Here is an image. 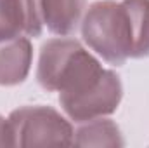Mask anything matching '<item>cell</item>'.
Returning a JSON list of instances; mask_svg holds the SVG:
<instances>
[{"instance_id":"obj_2","label":"cell","mask_w":149,"mask_h":148,"mask_svg":"<svg viewBox=\"0 0 149 148\" xmlns=\"http://www.w3.org/2000/svg\"><path fill=\"white\" fill-rule=\"evenodd\" d=\"M80 28L88 49L106 63L123 66L127 59H130L132 33L123 2L99 0L90 4Z\"/></svg>"},{"instance_id":"obj_8","label":"cell","mask_w":149,"mask_h":148,"mask_svg":"<svg viewBox=\"0 0 149 148\" xmlns=\"http://www.w3.org/2000/svg\"><path fill=\"white\" fill-rule=\"evenodd\" d=\"M73 145L76 147H123L125 140L116 122L101 117L78 124Z\"/></svg>"},{"instance_id":"obj_3","label":"cell","mask_w":149,"mask_h":148,"mask_svg":"<svg viewBox=\"0 0 149 148\" xmlns=\"http://www.w3.org/2000/svg\"><path fill=\"white\" fill-rule=\"evenodd\" d=\"M12 147L73 145L74 129L68 117L47 105H24L7 117Z\"/></svg>"},{"instance_id":"obj_6","label":"cell","mask_w":149,"mask_h":148,"mask_svg":"<svg viewBox=\"0 0 149 148\" xmlns=\"http://www.w3.org/2000/svg\"><path fill=\"white\" fill-rule=\"evenodd\" d=\"M33 45L28 37L0 40V85L14 87L23 84L31 70Z\"/></svg>"},{"instance_id":"obj_5","label":"cell","mask_w":149,"mask_h":148,"mask_svg":"<svg viewBox=\"0 0 149 148\" xmlns=\"http://www.w3.org/2000/svg\"><path fill=\"white\" fill-rule=\"evenodd\" d=\"M42 0H0V40L43 33Z\"/></svg>"},{"instance_id":"obj_10","label":"cell","mask_w":149,"mask_h":148,"mask_svg":"<svg viewBox=\"0 0 149 148\" xmlns=\"http://www.w3.org/2000/svg\"><path fill=\"white\" fill-rule=\"evenodd\" d=\"M0 147H12L10 145V129L9 120L0 115Z\"/></svg>"},{"instance_id":"obj_1","label":"cell","mask_w":149,"mask_h":148,"mask_svg":"<svg viewBox=\"0 0 149 148\" xmlns=\"http://www.w3.org/2000/svg\"><path fill=\"white\" fill-rule=\"evenodd\" d=\"M108 68L71 37L49 38L40 47L37 82L47 92H59V101L73 99L95 87Z\"/></svg>"},{"instance_id":"obj_7","label":"cell","mask_w":149,"mask_h":148,"mask_svg":"<svg viewBox=\"0 0 149 148\" xmlns=\"http://www.w3.org/2000/svg\"><path fill=\"white\" fill-rule=\"evenodd\" d=\"M87 0H42V18L47 30L59 37H71L81 25Z\"/></svg>"},{"instance_id":"obj_9","label":"cell","mask_w":149,"mask_h":148,"mask_svg":"<svg viewBox=\"0 0 149 148\" xmlns=\"http://www.w3.org/2000/svg\"><path fill=\"white\" fill-rule=\"evenodd\" d=\"M132 33V54L130 59L149 58V0H121Z\"/></svg>"},{"instance_id":"obj_4","label":"cell","mask_w":149,"mask_h":148,"mask_svg":"<svg viewBox=\"0 0 149 148\" xmlns=\"http://www.w3.org/2000/svg\"><path fill=\"white\" fill-rule=\"evenodd\" d=\"M121 98H123L121 78L116 72L108 70L95 87L73 99L59 101V105L70 120H73L74 124H81L114 113L121 103Z\"/></svg>"}]
</instances>
